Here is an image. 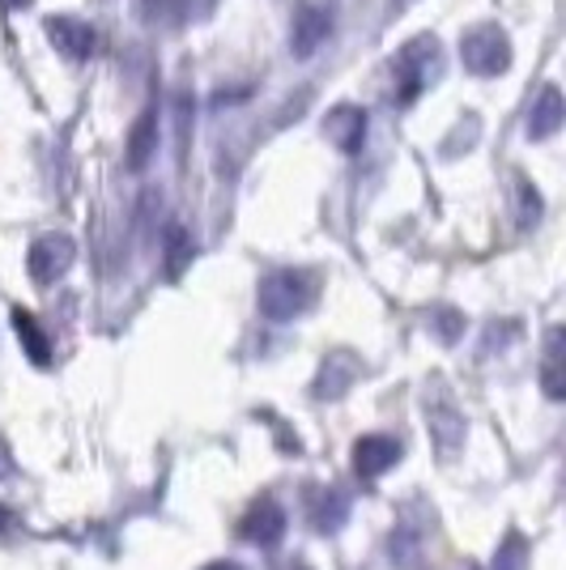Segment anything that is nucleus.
Masks as SVG:
<instances>
[{
    "instance_id": "f257e3e1",
    "label": "nucleus",
    "mask_w": 566,
    "mask_h": 570,
    "mask_svg": "<svg viewBox=\"0 0 566 570\" xmlns=\"http://www.w3.org/2000/svg\"><path fill=\"white\" fill-rule=\"evenodd\" d=\"M443 77V48L435 35H413L397 56H392V107H413L418 98Z\"/></svg>"
},
{
    "instance_id": "f03ea898",
    "label": "nucleus",
    "mask_w": 566,
    "mask_h": 570,
    "mask_svg": "<svg viewBox=\"0 0 566 570\" xmlns=\"http://www.w3.org/2000/svg\"><path fill=\"white\" fill-rule=\"evenodd\" d=\"M315 298H320V277L311 268H277V273H269L260 282V294H256L260 311L269 320H277V324L303 315Z\"/></svg>"
},
{
    "instance_id": "7ed1b4c3",
    "label": "nucleus",
    "mask_w": 566,
    "mask_h": 570,
    "mask_svg": "<svg viewBox=\"0 0 566 570\" xmlns=\"http://www.w3.org/2000/svg\"><path fill=\"white\" fill-rule=\"evenodd\" d=\"M336 30V0H299L290 18V56L311 60Z\"/></svg>"
},
{
    "instance_id": "20e7f679",
    "label": "nucleus",
    "mask_w": 566,
    "mask_h": 570,
    "mask_svg": "<svg viewBox=\"0 0 566 570\" xmlns=\"http://www.w3.org/2000/svg\"><path fill=\"white\" fill-rule=\"evenodd\" d=\"M460 60H465V69L472 77H498V72L511 69V39H507V30L495 22H481L465 30V39H460Z\"/></svg>"
},
{
    "instance_id": "39448f33",
    "label": "nucleus",
    "mask_w": 566,
    "mask_h": 570,
    "mask_svg": "<svg viewBox=\"0 0 566 570\" xmlns=\"http://www.w3.org/2000/svg\"><path fill=\"white\" fill-rule=\"evenodd\" d=\"M77 261V243L69 235H43L30 243V252H26V268H30V277L39 285H51L60 282L65 273L72 268Z\"/></svg>"
},
{
    "instance_id": "423d86ee",
    "label": "nucleus",
    "mask_w": 566,
    "mask_h": 570,
    "mask_svg": "<svg viewBox=\"0 0 566 570\" xmlns=\"http://www.w3.org/2000/svg\"><path fill=\"white\" fill-rule=\"evenodd\" d=\"M43 35L51 39V48L60 51L65 60H90L98 51V30L90 22H81V18H72V13H56L43 22Z\"/></svg>"
},
{
    "instance_id": "0eeeda50",
    "label": "nucleus",
    "mask_w": 566,
    "mask_h": 570,
    "mask_svg": "<svg viewBox=\"0 0 566 570\" xmlns=\"http://www.w3.org/2000/svg\"><path fill=\"white\" fill-rule=\"evenodd\" d=\"M367 128H371V119H367V111L362 107H354V102H336L329 116H324V137H329L341 154H362V145H367Z\"/></svg>"
},
{
    "instance_id": "6e6552de",
    "label": "nucleus",
    "mask_w": 566,
    "mask_h": 570,
    "mask_svg": "<svg viewBox=\"0 0 566 570\" xmlns=\"http://www.w3.org/2000/svg\"><path fill=\"white\" fill-rule=\"evenodd\" d=\"M238 532H243V541H252V546H273L285 532V511L273 499H260L256 507L243 515Z\"/></svg>"
},
{
    "instance_id": "1a4fd4ad",
    "label": "nucleus",
    "mask_w": 566,
    "mask_h": 570,
    "mask_svg": "<svg viewBox=\"0 0 566 570\" xmlns=\"http://www.w3.org/2000/svg\"><path fill=\"white\" fill-rule=\"evenodd\" d=\"M154 154H158V107H145L137 124H133V132H128L124 163H128V170H145L154 163Z\"/></svg>"
},
{
    "instance_id": "9d476101",
    "label": "nucleus",
    "mask_w": 566,
    "mask_h": 570,
    "mask_svg": "<svg viewBox=\"0 0 566 570\" xmlns=\"http://www.w3.org/2000/svg\"><path fill=\"white\" fill-rule=\"evenodd\" d=\"M401 460V443L388 434H362L354 443V464L362 476H379L383 469H392Z\"/></svg>"
},
{
    "instance_id": "9b49d317",
    "label": "nucleus",
    "mask_w": 566,
    "mask_h": 570,
    "mask_svg": "<svg viewBox=\"0 0 566 570\" xmlns=\"http://www.w3.org/2000/svg\"><path fill=\"white\" fill-rule=\"evenodd\" d=\"M566 119V102H563V90L558 86H545L537 102H533V111H528V137L533 141H549L558 128H563Z\"/></svg>"
},
{
    "instance_id": "f8f14e48",
    "label": "nucleus",
    "mask_w": 566,
    "mask_h": 570,
    "mask_svg": "<svg viewBox=\"0 0 566 570\" xmlns=\"http://www.w3.org/2000/svg\"><path fill=\"white\" fill-rule=\"evenodd\" d=\"M13 333H18V341L26 345V354H30V362H35V366H48V362H51V341H48V333L39 328V320H35L30 311L13 307Z\"/></svg>"
},
{
    "instance_id": "ddd939ff",
    "label": "nucleus",
    "mask_w": 566,
    "mask_h": 570,
    "mask_svg": "<svg viewBox=\"0 0 566 570\" xmlns=\"http://www.w3.org/2000/svg\"><path fill=\"white\" fill-rule=\"evenodd\" d=\"M541 383H545V396H549V401H563V392H566V383H563V328H549Z\"/></svg>"
},
{
    "instance_id": "4468645a",
    "label": "nucleus",
    "mask_w": 566,
    "mask_h": 570,
    "mask_svg": "<svg viewBox=\"0 0 566 570\" xmlns=\"http://www.w3.org/2000/svg\"><path fill=\"white\" fill-rule=\"evenodd\" d=\"M192 238H188V230L184 226H166V277H179L184 268H188V261H192Z\"/></svg>"
},
{
    "instance_id": "2eb2a0df",
    "label": "nucleus",
    "mask_w": 566,
    "mask_h": 570,
    "mask_svg": "<svg viewBox=\"0 0 566 570\" xmlns=\"http://www.w3.org/2000/svg\"><path fill=\"white\" fill-rule=\"evenodd\" d=\"M142 18L149 26H179V0H142Z\"/></svg>"
},
{
    "instance_id": "dca6fc26",
    "label": "nucleus",
    "mask_w": 566,
    "mask_h": 570,
    "mask_svg": "<svg viewBox=\"0 0 566 570\" xmlns=\"http://www.w3.org/2000/svg\"><path fill=\"white\" fill-rule=\"evenodd\" d=\"M430 324L439 328V336H443V341H456V336L465 333V315H460V311H451V307L430 311Z\"/></svg>"
},
{
    "instance_id": "f3484780",
    "label": "nucleus",
    "mask_w": 566,
    "mask_h": 570,
    "mask_svg": "<svg viewBox=\"0 0 566 570\" xmlns=\"http://www.w3.org/2000/svg\"><path fill=\"white\" fill-rule=\"evenodd\" d=\"M217 4H222V0H179V26L205 22V18H213Z\"/></svg>"
},
{
    "instance_id": "a211bd4d",
    "label": "nucleus",
    "mask_w": 566,
    "mask_h": 570,
    "mask_svg": "<svg viewBox=\"0 0 566 570\" xmlns=\"http://www.w3.org/2000/svg\"><path fill=\"white\" fill-rule=\"evenodd\" d=\"M519 209H524V226H528V222H537V214H541V196L533 191L528 179H519Z\"/></svg>"
},
{
    "instance_id": "6ab92c4d",
    "label": "nucleus",
    "mask_w": 566,
    "mask_h": 570,
    "mask_svg": "<svg viewBox=\"0 0 566 570\" xmlns=\"http://www.w3.org/2000/svg\"><path fill=\"white\" fill-rule=\"evenodd\" d=\"M0 4H4V9H30L35 0H0Z\"/></svg>"
},
{
    "instance_id": "aec40b11",
    "label": "nucleus",
    "mask_w": 566,
    "mask_h": 570,
    "mask_svg": "<svg viewBox=\"0 0 566 570\" xmlns=\"http://www.w3.org/2000/svg\"><path fill=\"white\" fill-rule=\"evenodd\" d=\"M205 570H243L238 562H213V567H205Z\"/></svg>"
},
{
    "instance_id": "412c9836",
    "label": "nucleus",
    "mask_w": 566,
    "mask_h": 570,
    "mask_svg": "<svg viewBox=\"0 0 566 570\" xmlns=\"http://www.w3.org/2000/svg\"><path fill=\"white\" fill-rule=\"evenodd\" d=\"M294 570H308V567H294Z\"/></svg>"
}]
</instances>
